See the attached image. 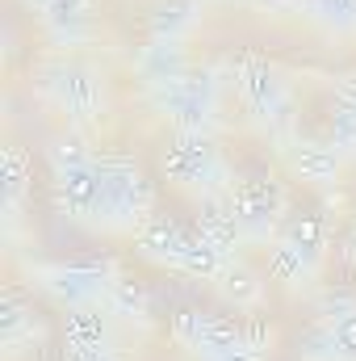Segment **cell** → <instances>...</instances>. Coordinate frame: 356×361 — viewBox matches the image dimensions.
<instances>
[{"mask_svg": "<svg viewBox=\"0 0 356 361\" xmlns=\"http://www.w3.org/2000/svg\"><path fill=\"white\" fill-rule=\"evenodd\" d=\"M164 177L197 197L235 189V173L227 156L218 152L210 135H197V130H177V139L164 147Z\"/></svg>", "mask_w": 356, "mask_h": 361, "instance_id": "obj_1", "label": "cell"}, {"mask_svg": "<svg viewBox=\"0 0 356 361\" xmlns=\"http://www.w3.org/2000/svg\"><path fill=\"white\" fill-rule=\"evenodd\" d=\"M235 89H239V101H243L248 118L268 139H289L293 135V97H289V85L281 80V72L268 59H260V55L239 59Z\"/></svg>", "mask_w": 356, "mask_h": 361, "instance_id": "obj_2", "label": "cell"}, {"mask_svg": "<svg viewBox=\"0 0 356 361\" xmlns=\"http://www.w3.org/2000/svg\"><path fill=\"white\" fill-rule=\"evenodd\" d=\"M105 177V231H139L155 214V189L126 156H101Z\"/></svg>", "mask_w": 356, "mask_h": 361, "instance_id": "obj_3", "label": "cell"}, {"mask_svg": "<svg viewBox=\"0 0 356 361\" xmlns=\"http://www.w3.org/2000/svg\"><path fill=\"white\" fill-rule=\"evenodd\" d=\"M113 281H117L113 261H68V265H38L34 269V286L63 311L101 307Z\"/></svg>", "mask_w": 356, "mask_h": 361, "instance_id": "obj_4", "label": "cell"}, {"mask_svg": "<svg viewBox=\"0 0 356 361\" xmlns=\"http://www.w3.org/2000/svg\"><path fill=\"white\" fill-rule=\"evenodd\" d=\"M151 101H155L160 114L172 118L177 130L205 135L214 114H218V80H214V72H184L172 85L151 89Z\"/></svg>", "mask_w": 356, "mask_h": 361, "instance_id": "obj_5", "label": "cell"}, {"mask_svg": "<svg viewBox=\"0 0 356 361\" xmlns=\"http://www.w3.org/2000/svg\"><path fill=\"white\" fill-rule=\"evenodd\" d=\"M285 210H289V193L285 185L268 173H256V177L239 180L235 189V214H239V231L248 244H265V240H276L281 223H285Z\"/></svg>", "mask_w": 356, "mask_h": 361, "instance_id": "obj_6", "label": "cell"}, {"mask_svg": "<svg viewBox=\"0 0 356 361\" xmlns=\"http://www.w3.org/2000/svg\"><path fill=\"white\" fill-rule=\"evenodd\" d=\"M42 92L72 118V122H89L101 118L105 109V80L84 68V63H51L42 72Z\"/></svg>", "mask_w": 356, "mask_h": 361, "instance_id": "obj_7", "label": "cell"}, {"mask_svg": "<svg viewBox=\"0 0 356 361\" xmlns=\"http://www.w3.org/2000/svg\"><path fill=\"white\" fill-rule=\"evenodd\" d=\"M172 336L201 361H222L248 349V336L239 324H231L222 315H205V311H180L172 319Z\"/></svg>", "mask_w": 356, "mask_h": 361, "instance_id": "obj_8", "label": "cell"}, {"mask_svg": "<svg viewBox=\"0 0 356 361\" xmlns=\"http://www.w3.org/2000/svg\"><path fill=\"white\" fill-rule=\"evenodd\" d=\"M55 197L68 219L84 227H105V177H101V156L80 169L55 173Z\"/></svg>", "mask_w": 356, "mask_h": 361, "instance_id": "obj_9", "label": "cell"}, {"mask_svg": "<svg viewBox=\"0 0 356 361\" xmlns=\"http://www.w3.org/2000/svg\"><path fill=\"white\" fill-rule=\"evenodd\" d=\"M285 169L302 185H336L344 173V156L331 143H314V139H289L285 147Z\"/></svg>", "mask_w": 356, "mask_h": 361, "instance_id": "obj_10", "label": "cell"}, {"mask_svg": "<svg viewBox=\"0 0 356 361\" xmlns=\"http://www.w3.org/2000/svg\"><path fill=\"white\" fill-rule=\"evenodd\" d=\"M197 235H205L222 257H235V244L243 240L239 214H235V189L197 197Z\"/></svg>", "mask_w": 356, "mask_h": 361, "instance_id": "obj_11", "label": "cell"}, {"mask_svg": "<svg viewBox=\"0 0 356 361\" xmlns=\"http://www.w3.org/2000/svg\"><path fill=\"white\" fill-rule=\"evenodd\" d=\"M323 257L306 252L302 244H293L285 231H276V240L268 244V277L281 286V290H306L314 277H319Z\"/></svg>", "mask_w": 356, "mask_h": 361, "instance_id": "obj_12", "label": "cell"}, {"mask_svg": "<svg viewBox=\"0 0 356 361\" xmlns=\"http://www.w3.org/2000/svg\"><path fill=\"white\" fill-rule=\"evenodd\" d=\"M63 349H92V353H117L113 315L101 307L63 311Z\"/></svg>", "mask_w": 356, "mask_h": 361, "instance_id": "obj_13", "label": "cell"}, {"mask_svg": "<svg viewBox=\"0 0 356 361\" xmlns=\"http://www.w3.org/2000/svg\"><path fill=\"white\" fill-rule=\"evenodd\" d=\"M134 244H139V257L160 265V269H180V257H184V244L189 235L180 231L168 214H151L139 231H134Z\"/></svg>", "mask_w": 356, "mask_h": 361, "instance_id": "obj_14", "label": "cell"}, {"mask_svg": "<svg viewBox=\"0 0 356 361\" xmlns=\"http://www.w3.org/2000/svg\"><path fill=\"white\" fill-rule=\"evenodd\" d=\"M201 21V0H155L151 4V42H184Z\"/></svg>", "mask_w": 356, "mask_h": 361, "instance_id": "obj_15", "label": "cell"}, {"mask_svg": "<svg viewBox=\"0 0 356 361\" xmlns=\"http://www.w3.org/2000/svg\"><path fill=\"white\" fill-rule=\"evenodd\" d=\"M214 286H218V294L235 307V311H252L260 298H265V281H260V273L252 269L248 261H239V257H227L222 261V269L214 277Z\"/></svg>", "mask_w": 356, "mask_h": 361, "instance_id": "obj_16", "label": "cell"}, {"mask_svg": "<svg viewBox=\"0 0 356 361\" xmlns=\"http://www.w3.org/2000/svg\"><path fill=\"white\" fill-rule=\"evenodd\" d=\"M30 4L42 13V21L55 34V42H76L84 34V8H89V0H30Z\"/></svg>", "mask_w": 356, "mask_h": 361, "instance_id": "obj_17", "label": "cell"}, {"mask_svg": "<svg viewBox=\"0 0 356 361\" xmlns=\"http://www.w3.org/2000/svg\"><path fill=\"white\" fill-rule=\"evenodd\" d=\"M101 307L122 324H147V290H143V281H134L126 273H117V281L109 286Z\"/></svg>", "mask_w": 356, "mask_h": 361, "instance_id": "obj_18", "label": "cell"}, {"mask_svg": "<svg viewBox=\"0 0 356 361\" xmlns=\"http://www.w3.org/2000/svg\"><path fill=\"white\" fill-rule=\"evenodd\" d=\"M139 68H143V76L151 80V89H160V85H172V80H180V76L189 72L180 42H151Z\"/></svg>", "mask_w": 356, "mask_h": 361, "instance_id": "obj_19", "label": "cell"}, {"mask_svg": "<svg viewBox=\"0 0 356 361\" xmlns=\"http://www.w3.org/2000/svg\"><path fill=\"white\" fill-rule=\"evenodd\" d=\"M298 8L331 34H356V0H298Z\"/></svg>", "mask_w": 356, "mask_h": 361, "instance_id": "obj_20", "label": "cell"}, {"mask_svg": "<svg viewBox=\"0 0 356 361\" xmlns=\"http://www.w3.org/2000/svg\"><path fill=\"white\" fill-rule=\"evenodd\" d=\"M46 160H51V173H63V169H80L92 164L96 152L89 147V139L80 130H59L51 143H46Z\"/></svg>", "mask_w": 356, "mask_h": 361, "instance_id": "obj_21", "label": "cell"}, {"mask_svg": "<svg viewBox=\"0 0 356 361\" xmlns=\"http://www.w3.org/2000/svg\"><path fill=\"white\" fill-rule=\"evenodd\" d=\"M222 252L205 240V235H189L184 244V257H180V269L177 273H189V277H201V281H214L218 269H222Z\"/></svg>", "mask_w": 356, "mask_h": 361, "instance_id": "obj_22", "label": "cell"}, {"mask_svg": "<svg viewBox=\"0 0 356 361\" xmlns=\"http://www.w3.org/2000/svg\"><path fill=\"white\" fill-rule=\"evenodd\" d=\"M344 160L356 156V105L336 101V114H331V139H327Z\"/></svg>", "mask_w": 356, "mask_h": 361, "instance_id": "obj_23", "label": "cell"}, {"mask_svg": "<svg viewBox=\"0 0 356 361\" xmlns=\"http://www.w3.org/2000/svg\"><path fill=\"white\" fill-rule=\"evenodd\" d=\"M298 361H340L336 353V336L327 324H314L310 332L298 336Z\"/></svg>", "mask_w": 356, "mask_h": 361, "instance_id": "obj_24", "label": "cell"}, {"mask_svg": "<svg viewBox=\"0 0 356 361\" xmlns=\"http://www.w3.org/2000/svg\"><path fill=\"white\" fill-rule=\"evenodd\" d=\"M21 193H25V156L17 147H8L4 152V202H8V210L21 202Z\"/></svg>", "mask_w": 356, "mask_h": 361, "instance_id": "obj_25", "label": "cell"}, {"mask_svg": "<svg viewBox=\"0 0 356 361\" xmlns=\"http://www.w3.org/2000/svg\"><path fill=\"white\" fill-rule=\"evenodd\" d=\"M327 328H331V336H336V353H340V361H356V311L331 319Z\"/></svg>", "mask_w": 356, "mask_h": 361, "instance_id": "obj_26", "label": "cell"}, {"mask_svg": "<svg viewBox=\"0 0 356 361\" xmlns=\"http://www.w3.org/2000/svg\"><path fill=\"white\" fill-rule=\"evenodd\" d=\"M21 328H30V311L21 307V298H17V294H4V315H0V332H4V341L13 345Z\"/></svg>", "mask_w": 356, "mask_h": 361, "instance_id": "obj_27", "label": "cell"}, {"mask_svg": "<svg viewBox=\"0 0 356 361\" xmlns=\"http://www.w3.org/2000/svg\"><path fill=\"white\" fill-rule=\"evenodd\" d=\"M63 361H117V353H92V349H63Z\"/></svg>", "mask_w": 356, "mask_h": 361, "instance_id": "obj_28", "label": "cell"}, {"mask_svg": "<svg viewBox=\"0 0 356 361\" xmlns=\"http://www.w3.org/2000/svg\"><path fill=\"white\" fill-rule=\"evenodd\" d=\"M336 101H344V105H356V72L340 80V89H336Z\"/></svg>", "mask_w": 356, "mask_h": 361, "instance_id": "obj_29", "label": "cell"}, {"mask_svg": "<svg viewBox=\"0 0 356 361\" xmlns=\"http://www.w3.org/2000/svg\"><path fill=\"white\" fill-rule=\"evenodd\" d=\"M352 244H356V231H352Z\"/></svg>", "mask_w": 356, "mask_h": 361, "instance_id": "obj_30", "label": "cell"}]
</instances>
